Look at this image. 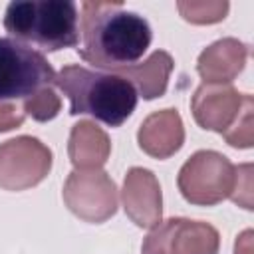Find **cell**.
I'll list each match as a JSON object with an SVG mask.
<instances>
[{
  "label": "cell",
  "instance_id": "e0dca14e",
  "mask_svg": "<svg viewBox=\"0 0 254 254\" xmlns=\"http://www.w3.org/2000/svg\"><path fill=\"white\" fill-rule=\"evenodd\" d=\"M22 109L26 115H30L36 121H50L60 113L62 101L52 87H46V89H40L30 99H26Z\"/></svg>",
  "mask_w": 254,
  "mask_h": 254
},
{
  "label": "cell",
  "instance_id": "8992f818",
  "mask_svg": "<svg viewBox=\"0 0 254 254\" xmlns=\"http://www.w3.org/2000/svg\"><path fill=\"white\" fill-rule=\"evenodd\" d=\"M65 206L85 222H105L117 212V187L101 169H75L64 185Z\"/></svg>",
  "mask_w": 254,
  "mask_h": 254
},
{
  "label": "cell",
  "instance_id": "52a82bcc",
  "mask_svg": "<svg viewBox=\"0 0 254 254\" xmlns=\"http://www.w3.org/2000/svg\"><path fill=\"white\" fill-rule=\"evenodd\" d=\"M52 169V151L36 137L20 135L0 145V189L26 190L42 183Z\"/></svg>",
  "mask_w": 254,
  "mask_h": 254
},
{
  "label": "cell",
  "instance_id": "9c48e42d",
  "mask_svg": "<svg viewBox=\"0 0 254 254\" xmlns=\"http://www.w3.org/2000/svg\"><path fill=\"white\" fill-rule=\"evenodd\" d=\"M242 101L244 93H238L230 83H202L190 99V111L202 129L224 133L236 121Z\"/></svg>",
  "mask_w": 254,
  "mask_h": 254
},
{
  "label": "cell",
  "instance_id": "7a4b0ae2",
  "mask_svg": "<svg viewBox=\"0 0 254 254\" xmlns=\"http://www.w3.org/2000/svg\"><path fill=\"white\" fill-rule=\"evenodd\" d=\"M56 85L67 95L71 115H91L109 127L123 125L137 107L135 87L111 71L65 65L56 73Z\"/></svg>",
  "mask_w": 254,
  "mask_h": 254
},
{
  "label": "cell",
  "instance_id": "9a60e30c",
  "mask_svg": "<svg viewBox=\"0 0 254 254\" xmlns=\"http://www.w3.org/2000/svg\"><path fill=\"white\" fill-rule=\"evenodd\" d=\"M222 135H224L226 143L236 149H250L254 145V99H252V95L244 93L242 109H240L236 121Z\"/></svg>",
  "mask_w": 254,
  "mask_h": 254
},
{
  "label": "cell",
  "instance_id": "5b68a950",
  "mask_svg": "<svg viewBox=\"0 0 254 254\" xmlns=\"http://www.w3.org/2000/svg\"><path fill=\"white\" fill-rule=\"evenodd\" d=\"M238 167L216 151H196L181 167L177 185L183 198L198 206H214L230 198L236 187Z\"/></svg>",
  "mask_w": 254,
  "mask_h": 254
},
{
  "label": "cell",
  "instance_id": "d6986e66",
  "mask_svg": "<svg viewBox=\"0 0 254 254\" xmlns=\"http://www.w3.org/2000/svg\"><path fill=\"white\" fill-rule=\"evenodd\" d=\"M26 119V113L22 107H18L12 101H0V133L18 129Z\"/></svg>",
  "mask_w": 254,
  "mask_h": 254
},
{
  "label": "cell",
  "instance_id": "ba28073f",
  "mask_svg": "<svg viewBox=\"0 0 254 254\" xmlns=\"http://www.w3.org/2000/svg\"><path fill=\"white\" fill-rule=\"evenodd\" d=\"M218 230L202 220H161L147 234L141 254H218Z\"/></svg>",
  "mask_w": 254,
  "mask_h": 254
},
{
  "label": "cell",
  "instance_id": "7c38bea8",
  "mask_svg": "<svg viewBox=\"0 0 254 254\" xmlns=\"http://www.w3.org/2000/svg\"><path fill=\"white\" fill-rule=\"evenodd\" d=\"M248 58V46L236 38H222L210 44L196 62V71L204 83H230L242 69Z\"/></svg>",
  "mask_w": 254,
  "mask_h": 254
},
{
  "label": "cell",
  "instance_id": "3957f363",
  "mask_svg": "<svg viewBox=\"0 0 254 254\" xmlns=\"http://www.w3.org/2000/svg\"><path fill=\"white\" fill-rule=\"evenodd\" d=\"M77 6L71 0H20L4 12L6 32L44 52L75 48L79 44Z\"/></svg>",
  "mask_w": 254,
  "mask_h": 254
},
{
  "label": "cell",
  "instance_id": "30bf717a",
  "mask_svg": "<svg viewBox=\"0 0 254 254\" xmlns=\"http://www.w3.org/2000/svg\"><path fill=\"white\" fill-rule=\"evenodd\" d=\"M123 208L127 216L141 228H153L161 222L163 198L157 177L143 167H133L123 183Z\"/></svg>",
  "mask_w": 254,
  "mask_h": 254
},
{
  "label": "cell",
  "instance_id": "2e32d148",
  "mask_svg": "<svg viewBox=\"0 0 254 254\" xmlns=\"http://www.w3.org/2000/svg\"><path fill=\"white\" fill-rule=\"evenodd\" d=\"M181 16L190 24H214L226 18L230 4L228 2H179Z\"/></svg>",
  "mask_w": 254,
  "mask_h": 254
},
{
  "label": "cell",
  "instance_id": "277c9868",
  "mask_svg": "<svg viewBox=\"0 0 254 254\" xmlns=\"http://www.w3.org/2000/svg\"><path fill=\"white\" fill-rule=\"evenodd\" d=\"M54 83L56 71L42 52L14 38H0V101H26Z\"/></svg>",
  "mask_w": 254,
  "mask_h": 254
},
{
  "label": "cell",
  "instance_id": "6da1fadb",
  "mask_svg": "<svg viewBox=\"0 0 254 254\" xmlns=\"http://www.w3.org/2000/svg\"><path fill=\"white\" fill-rule=\"evenodd\" d=\"M79 32L77 54L111 73L135 65L153 40L149 22L137 12L125 10L121 2H83Z\"/></svg>",
  "mask_w": 254,
  "mask_h": 254
},
{
  "label": "cell",
  "instance_id": "4fadbf2b",
  "mask_svg": "<svg viewBox=\"0 0 254 254\" xmlns=\"http://www.w3.org/2000/svg\"><path fill=\"white\" fill-rule=\"evenodd\" d=\"M67 153L75 169H99L111 153V143L93 121H79L71 127Z\"/></svg>",
  "mask_w": 254,
  "mask_h": 254
},
{
  "label": "cell",
  "instance_id": "8fae6325",
  "mask_svg": "<svg viewBox=\"0 0 254 254\" xmlns=\"http://www.w3.org/2000/svg\"><path fill=\"white\" fill-rule=\"evenodd\" d=\"M137 141L139 147L155 159H169L175 155L185 143V127L177 109L151 113L141 123Z\"/></svg>",
  "mask_w": 254,
  "mask_h": 254
},
{
  "label": "cell",
  "instance_id": "ac0fdd59",
  "mask_svg": "<svg viewBox=\"0 0 254 254\" xmlns=\"http://www.w3.org/2000/svg\"><path fill=\"white\" fill-rule=\"evenodd\" d=\"M236 204L244 208H252V165H240L238 167V177H236V187L230 196Z\"/></svg>",
  "mask_w": 254,
  "mask_h": 254
},
{
  "label": "cell",
  "instance_id": "5bb4252c",
  "mask_svg": "<svg viewBox=\"0 0 254 254\" xmlns=\"http://www.w3.org/2000/svg\"><path fill=\"white\" fill-rule=\"evenodd\" d=\"M171 69H173V58L167 52L157 50L143 64L125 67L117 71V75L125 77L135 87V91H139L145 99H155L167 91Z\"/></svg>",
  "mask_w": 254,
  "mask_h": 254
}]
</instances>
